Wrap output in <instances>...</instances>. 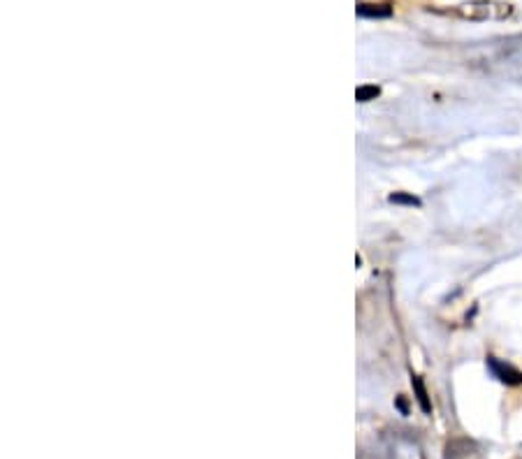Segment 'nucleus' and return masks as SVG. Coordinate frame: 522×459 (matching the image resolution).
<instances>
[{
	"instance_id": "3",
	"label": "nucleus",
	"mask_w": 522,
	"mask_h": 459,
	"mask_svg": "<svg viewBox=\"0 0 522 459\" xmlns=\"http://www.w3.org/2000/svg\"><path fill=\"white\" fill-rule=\"evenodd\" d=\"M378 93H381V88L378 86H360L356 98H358V102H369V100H376Z\"/></svg>"
},
{
	"instance_id": "2",
	"label": "nucleus",
	"mask_w": 522,
	"mask_h": 459,
	"mask_svg": "<svg viewBox=\"0 0 522 459\" xmlns=\"http://www.w3.org/2000/svg\"><path fill=\"white\" fill-rule=\"evenodd\" d=\"M413 383V390H415V399H418L422 413H432V404H430V396H427V390H425V385L420 381V376H413L411 378Z\"/></svg>"
},
{
	"instance_id": "4",
	"label": "nucleus",
	"mask_w": 522,
	"mask_h": 459,
	"mask_svg": "<svg viewBox=\"0 0 522 459\" xmlns=\"http://www.w3.org/2000/svg\"><path fill=\"white\" fill-rule=\"evenodd\" d=\"M390 202H395V205H409V207H420V200L415 195H406V193H395V195H390Z\"/></svg>"
},
{
	"instance_id": "1",
	"label": "nucleus",
	"mask_w": 522,
	"mask_h": 459,
	"mask_svg": "<svg viewBox=\"0 0 522 459\" xmlns=\"http://www.w3.org/2000/svg\"><path fill=\"white\" fill-rule=\"evenodd\" d=\"M488 369L492 372L494 378H499L501 383L506 385H520L522 383V374L518 369H513L511 364H504L497 357H488Z\"/></svg>"
},
{
	"instance_id": "5",
	"label": "nucleus",
	"mask_w": 522,
	"mask_h": 459,
	"mask_svg": "<svg viewBox=\"0 0 522 459\" xmlns=\"http://www.w3.org/2000/svg\"><path fill=\"white\" fill-rule=\"evenodd\" d=\"M358 14L360 16H388V14H390V10H378V7H376V10H369V5H360Z\"/></svg>"
}]
</instances>
